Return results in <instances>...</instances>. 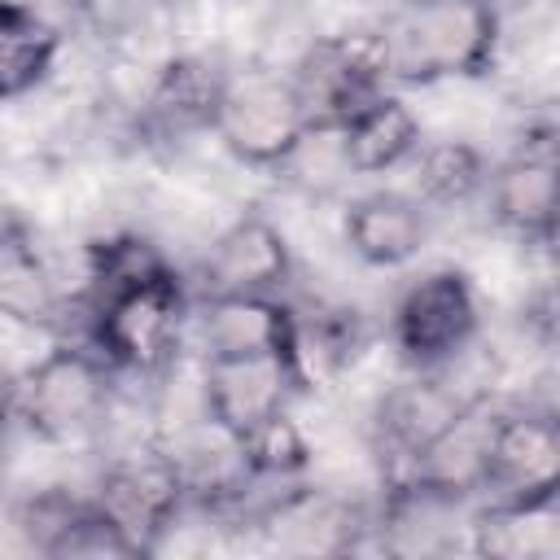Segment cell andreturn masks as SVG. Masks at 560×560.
<instances>
[{
    "mask_svg": "<svg viewBox=\"0 0 560 560\" xmlns=\"http://www.w3.org/2000/svg\"><path fill=\"white\" fill-rule=\"evenodd\" d=\"M389 83L433 88L486 79L499 57V9L490 0H407L385 26Z\"/></svg>",
    "mask_w": 560,
    "mask_h": 560,
    "instance_id": "cell-1",
    "label": "cell"
},
{
    "mask_svg": "<svg viewBox=\"0 0 560 560\" xmlns=\"http://www.w3.org/2000/svg\"><path fill=\"white\" fill-rule=\"evenodd\" d=\"M109 398L114 363L96 346H52L31 359L9 385L13 420L44 446L88 442L105 424Z\"/></svg>",
    "mask_w": 560,
    "mask_h": 560,
    "instance_id": "cell-2",
    "label": "cell"
},
{
    "mask_svg": "<svg viewBox=\"0 0 560 560\" xmlns=\"http://www.w3.org/2000/svg\"><path fill=\"white\" fill-rule=\"evenodd\" d=\"M184 324L188 289L175 267L92 302V346L114 363V372H162L184 341Z\"/></svg>",
    "mask_w": 560,
    "mask_h": 560,
    "instance_id": "cell-3",
    "label": "cell"
},
{
    "mask_svg": "<svg viewBox=\"0 0 560 560\" xmlns=\"http://www.w3.org/2000/svg\"><path fill=\"white\" fill-rule=\"evenodd\" d=\"M306 127H311V114L289 74H271V70L228 74V88L214 114V140L241 166L284 171Z\"/></svg>",
    "mask_w": 560,
    "mask_h": 560,
    "instance_id": "cell-4",
    "label": "cell"
},
{
    "mask_svg": "<svg viewBox=\"0 0 560 560\" xmlns=\"http://www.w3.org/2000/svg\"><path fill=\"white\" fill-rule=\"evenodd\" d=\"M481 328L477 289L459 267H438L411 280L389 315L394 350L411 372H438L459 359Z\"/></svg>",
    "mask_w": 560,
    "mask_h": 560,
    "instance_id": "cell-5",
    "label": "cell"
},
{
    "mask_svg": "<svg viewBox=\"0 0 560 560\" xmlns=\"http://www.w3.org/2000/svg\"><path fill=\"white\" fill-rule=\"evenodd\" d=\"M486 512H551L560 503V411H499Z\"/></svg>",
    "mask_w": 560,
    "mask_h": 560,
    "instance_id": "cell-6",
    "label": "cell"
},
{
    "mask_svg": "<svg viewBox=\"0 0 560 560\" xmlns=\"http://www.w3.org/2000/svg\"><path fill=\"white\" fill-rule=\"evenodd\" d=\"M289 79L311 122H346L359 105L381 96L389 83V52H385L381 26L311 39L298 66L289 70Z\"/></svg>",
    "mask_w": 560,
    "mask_h": 560,
    "instance_id": "cell-7",
    "label": "cell"
},
{
    "mask_svg": "<svg viewBox=\"0 0 560 560\" xmlns=\"http://www.w3.org/2000/svg\"><path fill=\"white\" fill-rule=\"evenodd\" d=\"M302 354H214L201 359V407L206 420L245 438L262 420L289 411V402L306 389Z\"/></svg>",
    "mask_w": 560,
    "mask_h": 560,
    "instance_id": "cell-8",
    "label": "cell"
},
{
    "mask_svg": "<svg viewBox=\"0 0 560 560\" xmlns=\"http://www.w3.org/2000/svg\"><path fill=\"white\" fill-rule=\"evenodd\" d=\"M188 477L175 455L162 451H136L118 455L96 486V508L118 525V534L131 542L136 556L158 551L166 529L179 521L184 499H188Z\"/></svg>",
    "mask_w": 560,
    "mask_h": 560,
    "instance_id": "cell-9",
    "label": "cell"
},
{
    "mask_svg": "<svg viewBox=\"0 0 560 560\" xmlns=\"http://www.w3.org/2000/svg\"><path fill=\"white\" fill-rule=\"evenodd\" d=\"M293 276V249L267 214L232 219L201 258V293H280Z\"/></svg>",
    "mask_w": 560,
    "mask_h": 560,
    "instance_id": "cell-10",
    "label": "cell"
},
{
    "mask_svg": "<svg viewBox=\"0 0 560 560\" xmlns=\"http://www.w3.org/2000/svg\"><path fill=\"white\" fill-rule=\"evenodd\" d=\"M490 214L521 241H542L560 223V140H525L490 166Z\"/></svg>",
    "mask_w": 560,
    "mask_h": 560,
    "instance_id": "cell-11",
    "label": "cell"
},
{
    "mask_svg": "<svg viewBox=\"0 0 560 560\" xmlns=\"http://www.w3.org/2000/svg\"><path fill=\"white\" fill-rule=\"evenodd\" d=\"M302 319L280 293H228V298H201L197 337L201 359L214 354H302L298 350Z\"/></svg>",
    "mask_w": 560,
    "mask_h": 560,
    "instance_id": "cell-12",
    "label": "cell"
},
{
    "mask_svg": "<svg viewBox=\"0 0 560 560\" xmlns=\"http://www.w3.org/2000/svg\"><path fill=\"white\" fill-rule=\"evenodd\" d=\"M494 424H499V407L490 402V394H477V398L398 472V481H416V486H429V490L455 494V499H472V494L481 499L486 468H490Z\"/></svg>",
    "mask_w": 560,
    "mask_h": 560,
    "instance_id": "cell-13",
    "label": "cell"
},
{
    "mask_svg": "<svg viewBox=\"0 0 560 560\" xmlns=\"http://www.w3.org/2000/svg\"><path fill=\"white\" fill-rule=\"evenodd\" d=\"M424 236H429L424 206L411 192H398V188L363 192L341 214V241H346V249L363 267H376V271L407 267L424 249Z\"/></svg>",
    "mask_w": 560,
    "mask_h": 560,
    "instance_id": "cell-14",
    "label": "cell"
},
{
    "mask_svg": "<svg viewBox=\"0 0 560 560\" xmlns=\"http://www.w3.org/2000/svg\"><path fill=\"white\" fill-rule=\"evenodd\" d=\"M477 394H459L442 368L438 372H411L407 381H398L381 407H376V433H381V446L407 468ZM398 468V472H402Z\"/></svg>",
    "mask_w": 560,
    "mask_h": 560,
    "instance_id": "cell-15",
    "label": "cell"
},
{
    "mask_svg": "<svg viewBox=\"0 0 560 560\" xmlns=\"http://www.w3.org/2000/svg\"><path fill=\"white\" fill-rule=\"evenodd\" d=\"M228 88V70H219L206 57H171L153 74L144 101H140V122L158 136H192V131H214V114Z\"/></svg>",
    "mask_w": 560,
    "mask_h": 560,
    "instance_id": "cell-16",
    "label": "cell"
},
{
    "mask_svg": "<svg viewBox=\"0 0 560 560\" xmlns=\"http://www.w3.org/2000/svg\"><path fill=\"white\" fill-rule=\"evenodd\" d=\"M341 144L354 175H385L411 162L424 144V127L398 92H381L341 122Z\"/></svg>",
    "mask_w": 560,
    "mask_h": 560,
    "instance_id": "cell-17",
    "label": "cell"
},
{
    "mask_svg": "<svg viewBox=\"0 0 560 560\" xmlns=\"http://www.w3.org/2000/svg\"><path fill=\"white\" fill-rule=\"evenodd\" d=\"M61 289L48 262L35 249V232L18 214L4 219L0 232V311L22 328H57L61 319Z\"/></svg>",
    "mask_w": 560,
    "mask_h": 560,
    "instance_id": "cell-18",
    "label": "cell"
},
{
    "mask_svg": "<svg viewBox=\"0 0 560 560\" xmlns=\"http://www.w3.org/2000/svg\"><path fill=\"white\" fill-rule=\"evenodd\" d=\"M61 57V31L22 0H4L0 9V96L18 105L35 88L48 83Z\"/></svg>",
    "mask_w": 560,
    "mask_h": 560,
    "instance_id": "cell-19",
    "label": "cell"
},
{
    "mask_svg": "<svg viewBox=\"0 0 560 560\" xmlns=\"http://www.w3.org/2000/svg\"><path fill=\"white\" fill-rule=\"evenodd\" d=\"M411 197L420 206H464L477 188L490 184L486 153L468 140H424L411 162Z\"/></svg>",
    "mask_w": 560,
    "mask_h": 560,
    "instance_id": "cell-20",
    "label": "cell"
},
{
    "mask_svg": "<svg viewBox=\"0 0 560 560\" xmlns=\"http://www.w3.org/2000/svg\"><path fill=\"white\" fill-rule=\"evenodd\" d=\"M162 271H171V258L149 236L118 232V236H105V241L88 245V289H92V302L114 293V289L153 280Z\"/></svg>",
    "mask_w": 560,
    "mask_h": 560,
    "instance_id": "cell-21",
    "label": "cell"
},
{
    "mask_svg": "<svg viewBox=\"0 0 560 560\" xmlns=\"http://www.w3.org/2000/svg\"><path fill=\"white\" fill-rule=\"evenodd\" d=\"M236 442H241L249 481H284V477H298L311 464V442H306V433L298 429V420L289 411L262 420L258 429H249Z\"/></svg>",
    "mask_w": 560,
    "mask_h": 560,
    "instance_id": "cell-22",
    "label": "cell"
},
{
    "mask_svg": "<svg viewBox=\"0 0 560 560\" xmlns=\"http://www.w3.org/2000/svg\"><path fill=\"white\" fill-rule=\"evenodd\" d=\"M74 4V18L105 44L114 39H127V35H140L166 0H70Z\"/></svg>",
    "mask_w": 560,
    "mask_h": 560,
    "instance_id": "cell-23",
    "label": "cell"
},
{
    "mask_svg": "<svg viewBox=\"0 0 560 560\" xmlns=\"http://www.w3.org/2000/svg\"><path fill=\"white\" fill-rule=\"evenodd\" d=\"M534 328H538V337L551 346V350H560V284H551L547 280V289L538 293V302H534Z\"/></svg>",
    "mask_w": 560,
    "mask_h": 560,
    "instance_id": "cell-24",
    "label": "cell"
},
{
    "mask_svg": "<svg viewBox=\"0 0 560 560\" xmlns=\"http://www.w3.org/2000/svg\"><path fill=\"white\" fill-rule=\"evenodd\" d=\"M538 249H542V258H547V276H551V284H560V223L538 241Z\"/></svg>",
    "mask_w": 560,
    "mask_h": 560,
    "instance_id": "cell-25",
    "label": "cell"
},
{
    "mask_svg": "<svg viewBox=\"0 0 560 560\" xmlns=\"http://www.w3.org/2000/svg\"><path fill=\"white\" fill-rule=\"evenodd\" d=\"M490 4H499V0H490Z\"/></svg>",
    "mask_w": 560,
    "mask_h": 560,
    "instance_id": "cell-26",
    "label": "cell"
}]
</instances>
